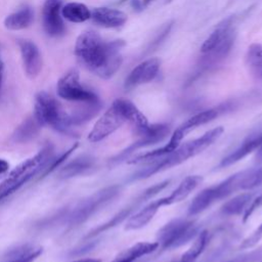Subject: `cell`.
Segmentation results:
<instances>
[{
  "instance_id": "obj_12",
  "label": "cell",
  "mask_w": 262,
  "mask_h": 262,
  "mask_svg": "<svg viewBox=\"0 0 262 262\" xmlns=\"http://www.w3.org/2000/svg\"><path fill=\"white\" fill-rule=\"evenodd\" d=\"M57 95L68 101L79 103L99 102L98 96L80 83L79 71L73 69L66 73L57 82Z\"/></svg>"
},
{
  "instance_id": "obj_34",
  "label": "cell",
  "mask_w": 262,
  "mask_h": 262,
  "mask_svg": "<svg viewBox=\"0 0 262 262\" xmlns=\"http://www.w3.org/2000/svg\"><path fill=\"white\" fill-rule=\"evenodd\" d=\"M260 207H262V192H261L258 196L254 198L253 201L251 202L250 206L248 207V209H247L246 212L244 213V221H247V220L250 218V216L253 214V212H254L256 209L260 208Z\"/></svg>"
},
{
  "instance_id": "obj_6",
  "label": "cell",
  "mask_w": 262,
  "mask_h": 262,
  "mask_svg": "<svg viewBox=\"0 0 262 262\" xmlns=\"http://www.w3.org/2000/svg\"><path fill=\"white\" fill-rule=\"evenodd\" d=\"M33 117L41 127H50L64 135L74 134L70 115L63 111L59 102L46 91H40L36 94Z\"/></svg>"
},
{
  "instance_id": "obj_4",
  "label": "cell",
  "mask_w": 262,
  "mask_h": 262,
  "mask_svg": "<svg viewBox=\"0 0 262 262\" xmlns=\"http://www.w3.org/2000/svg\"><path fill=\"white\" fill-rule=\"evenodd\" d=\"M122 189L121 185L113 184L93 192L91 195L81 200L67 214H60L62 222L67 224L69 229L80 226L98 211L114 202L121 194Z\"/></svg>"
},
{
  "instance_id": "obj_37",
  "label": "cell",
  "mask_w": 262,
  "mask_h": 262,
  "mask_svg": "<svg viewBox=\"0 0 262 262\" xmlns=\"http://www.w3.org/2000/svg\"><path fill=\"white\" fill-rule=\"evenodd\" d=\"M256 164H258V165L262 164V145L256 151Z\"/></svg>"
},
{
  "instance_id": "obj_41",
  "label": "cell",
  "mask_w": 262,
  "mask_h": 262,
  "mask_svg": "<svg viewBox=\"0 0 262 262\" xmlns=\"http://www.w3.org/2000/svg\"><path fill=\"white\" fill-rule=\"evenodd\" d=\"M170 1H172V0H167V2H170Z\"/></svg>"
},
{
  "instance_id": "obj_29",
  "label": "cell",
  "mask_w": 262,
  "mask_h": 262,
  "mask_svg": "<svg viewBox=\"0 0 262 262\" xmlns=\"http://www.w3.org/2000/svg\"><path fill=\"white\" fill-rule=\"evenodd\" d=\"M209 241V233L207 230H202L193 239L190 247L182 254L178 262H195L200 255L204 252Z\"/></svg>"
},
{
  "instance_id": "obj_20",
  "label": "cell",
  "mask_w": 262,
  "mask_h": 262,
  "mask_svg": "<svg viewBox=\"0 0 262 262\" xmlns=\"http://www.w3.org/2000/svg\"><path fill=\"white\" fill-rule=\"evenodd\" d=\"M202 182H203V177L201 175L186 176L184 179H182V181L178 184V186L171 191L169 195L164 196L167 206L184 201Z\"/></svg>"
},
{
  "instance_id": "obj_21",
  "label": "cell",
  "mask_w": 262,
  "mask_h": 262,
  "mask_svg": "<svg viewBox=\"0 0 262 262\" xmlns=\"http://www.w3.org/2000/svg\"><path fill=\"white\" fill-rule=\"evenodd\" d=\"M159 249L157 242H140L117 255L111 262H134L137 259L149 255Z\"/></svg>"
},
{
  "instance_id": "obj_17",
  "label": "cell",
  "mask_w": 262,
  "mask_h": 262,
  "mask_svg": "<svg viewBox=\"0 0 262 262\" xmlns=\"http://www.w3.org/2000/svg\"><path fill=\"white\" fill-rule=\"evenodd\" d=\"M164 206H167L164 196L142 206L129 219L126 220L124 227L125 230H137L146 226L152 220L159 210Z\"/></svg>"
},
{
  "instance_id": "obj_7",
  "label": "cell",
  "mask_w": 262,
  "mask_h": 262,
  "mask_svg": "<svg viewBox=\"0 0 262 262\" xmlns=\"http://www.w3.org/2000/svg\"><path fill=\"white\" fill-rule=\"evenodd\" d=\"M249 169L230 175L219 183L213 184L201 190L190 202L187 208V216L194 217L206 211L215 203L228 198L233 192L242 189V181Z\"/></svg>"
},
{
  "instance_id": "obj_33",
  "label": "cell",
  "mask_w": 262,
  "mask_h": 262,
  "mask_svg": "<svg viewBox=\"0 0 262 262\" xmlns=\"http://www.w3.org/2000/svg\"><path fill=\"white\" fill-rule=\"evenodd\" d=\"M261 259H262V248L258 250H254L247 254H243L241 256H236L234 258H231L223 262H257Z\"/></svg>"
},
{
  "instance_id": "obj_23",
  "label": "cell",
  "mask_w": 262,
  "mask_h": 262,
  "mask_svg": "<svg viewBox=\"0 0 262 262\" xmlns=\"http://www.w3.org/2000/svg\"><path fill=\"white\" fill-rule=\"evenodd\" d=\"M34 20V11L31 7L25 6L8 14L4 19V27L10 31H19L29 28Z\"/></svg>"
},
{
  "instance_id": "obj_1",
  "label": "cell",
  "mask_w": 262,
  "mask_h": 262,
  "mask_svg": "<svg viewBox=\"0 0 262 262\" xmlns=\"http://www.w3.org/2000/svg\"><path fill=\"white\" fill-rule=\"evenodd\" d=\"M123 40L104 41L96 32L86 31L76 40L75 54L80 61L101 79L112 78L120 69Z\"/></svg>"
},
{
  "instance_id": "obj_3",
  "label": "cell",
  "mask_w": 262,
  "mask_h": 262,
  "mask_svg": "<svg viewBox=\"0 0 262 262\" xmlns=\"http://www.w3.org/2000/svg\"><path fill=\"white\" fill-rule=\"evenodd\" d=\"M53 159V147L51 144L44 145L35 156L27 159L0 182V202L7 199L43 170Z\"/></svg>"
},
{
  "instance_id": "obj_5",
  "label": "cell",
  "mask_w": 262,
  "mask_h": 262,
  "mask_svg": "<svg viewBox=\"0 0 262 262\" xmlns=\"http://www.w3.org/2000/svg\"><path fill=\"white\" fill-rule=\"evenodd\" d=\"M235 39L233 17H227L219 23L201 46L204 67L215 66L223 60L231 50Z\"/></svg>"
},
{
  "instance_id": "obj_10",
  "label": "cell",
  "mask_w": 262,
  "mask_h": 262,
  "mask_svg": "<svg viewBox=\"0 0 262 262\" xmlns=\"http://www.w3.org/2000/svg\"><path fill=\"white\" fill-rule=\"evenodd\" d=\"M128 122L127 99L117 98L98 118L88 134L90 142H99Z\"/></svg>"
},
{
  "instance_id": "obj_22",
  "label": "cell",
  "mask_w": 262,
  "mask_h": 262,
  "mask_svg": "<svg viewBox=\"0 0 262 262\" xmlns=\"http://www.w3.org/2000/svg\"><path fill=\"white\" fill-rule=\"evenodd\" d=\"M220 114L219 108H209L203 112H200L190 118H188L186 121H184L182 124H180L176 130L183 136L185 137L188 133L191 131L195 130L200 126H203L205 124H208L215 120Z\"/></svg>"
},
{
  "instance_id": "obj_16",
  "label": "cell",
  "mask_w": 262,
  "mask_h": 262,
  "mask_svg": "<svg viewBox=\"0 0 262 262\" xmlns=\"http://www.w3.org/2000/svg\"><path fill=\"white\" fill-rule=\"evenodd\" d=\"M18 47L24 70L29 78H35L42 69V56L37 45L30 40H19Z\"/></svg>"
},
{
  "instance_id": "obj_38",
  "label": "cell",
  "mask_w": 262,
  "mask_h": 262,
  "mask_svg": "<svg viewBox=\"0 0 262 262\" xmlns=\"http://www.w3.org/2000/svg\"><path fill=\"white\" fill-rule=\"evenodd\" d=\"M70 262H101V260L95 259V258H84V259H78Z\"/></svg>"
},
{
  "instance_id": "obj_39",
  "label": "cell",
  "mask_w": 262,
  "mask_h": 262,
  "mask_svg": "<svg viewBox=\"0 0 262 262\" xmlns=\"http://www.w3.org/2000/svg\"><path fill=\"white\" fill-rule=\"evenodd\" d=\"M151 1H154V0H142V5H147V4H149Z\"/></svg>"
},
{
  "instance_id": "obj_11",
  "label": "cell",
  "mask_w": 262,
  "mask_h": 262,
  "mask_svg": "<svg viewBox=\"0 0 262 262\" xmlns=\"http://www.w3.org/2000/svg\"><path fill=\"white\" fill-rule=\"evenodd\" d=\"M170 134V127L166 124H150L146 129L137 133L138 139L131 143L128 147L123 149L108 161L110 167H116L122 163H126L137 150L157 144L163 141Z\"/></svg>"
},
{
  "instance_id": "obj_15",
  "label": "cell",
  "mask_w": 262,
  "mask_h": 262,
  "mask_svg": "<svg viewBox=\"0 0 262 262\" xmlns=\"http://www.w3.org/2000/svg\"><path fill=\"white\" fill-rule=\"evenodd\" d=\"M262 145V131H258L256 133H252L251 135L247 136L238 146H236L231 152H229L227 156H225L220 163L218 164L217 168L222 169L229 167L247 156H249L252 152H256L260 146Z\"/></svg>"
},
{
  "instance_id": "obj_26",
  "label": "cell",
  "mask_w": 262,
  "mask_h": 262,
  "mask_svg": "<svg viewBox=\"0 0 262 262\" xmlns=\"http://www.w3.org/2000/svg\"><path fill=\"white\" fill-rule=\"evenodd\" d=\"M245 61L252 76L262 82V44H251L246 52Z\"/></svg>"
},
{
  "instance_id": "obj_36",
  "label": "cell",
  "mask_w": 262,
  "mask_h": 262,
  "mask_svg": "<svg viewBox=\"0 0 262 262\" xmlns=\"http://www.w3.org/2000/svg\"><path fill=\"white\" fill-rule=\"evenodd\" d=\"M3 77H4V63L0 58V96H1L2 85H3Z\"/></svg>"
},
{
  "instance_id": "obj_9",
  "label": "cell",
  "mask_w": 262,
  "mask_h": 262,
  "mask_svg": "<svg viewBox=\"0 0 262 262\" xmlns=\"http://www.w3.org/2000/svg\"><path fill=\"white\" fill-rule=\"evenodd\" d=\"M170 182H171L170 179H166V180H163V181H161L157 184H154L152 186H149V187L145 188L139 194H137L136 198H134V200L131 201L126 207H124L121 211H119L117 214H115L108 221H106V222L100 224L99 226L93 228L92 230H90L85 235L84 239L94 238L95 236H97V235L116 227L117 225L121 224L122 222L126 221L136 211H138L143 206V204H145L148 200H150L151 198L157 195L159 192L164 190L167 186H169Z\"/></svg>"
},
{
  "instance_id": "obj_14",
  "label": "cell",
  "mask_w": 262,
  "mask_h": 262,
  "mask_svg": "<svg viewBox=\"0 0 262 262\" xmlns=\"http://www.w3.org/2000/svg\"><path fill=\"white\" fill-rule=\"evenodd\" d=\"M61 0H46L43 5V27L50 37H58L64 33L66 27L61 15Z\"/></svg>"
},
{
  "instance_id": "obj_30",
  "label": "cell",
  "mask_w": 262,
  "mask_h": 262,
  "mask_svg": "<svg viewBox=\"0 0 262 262\" xmlns=\"http://www.w3.org/2000/svg\"><path fill=\"white\" fill-rule=\"evenodd\" d=\"M262 184V165L257 168H249V171L242 181L243 190H251Z\"/></svg>"
},
{
  "instance_id": "obj_27",
  "label": "cell",
  "mask_w": 262,
  "mask_h": 262,
  "mask_svg": "<svg viewBox=\"0 0 262 262\" xmlns=\"http://www.w3.org/2000/svg\"><path fill=\"white\" fill-rule=\"evenodd\" d=\"M61 15L71 23L80 24L91 18V10L80 2H69L61 7Z\"/></svg>"
},
{
  "instance_id": "obj_32",
  "label": "cell",
  "mask_w": 262,
  "mask_h": 262,
  "mask_svg": "<svg viewBox=\"0 0 262 262\" xmlns=\"http://www.w3.org/2000/svg\"><path fill=\"white\" fill-rule=\"evenodd\" d=\"M262 239V223L249 235L247 236L239 245V248L242 250H247L254 248L258 243Z\"/></svg>"
},
{
  "instance_id": "obj_18",
  "label": "cell",
  "mask_w": 262,
  "mask_h": 262,
  "mask_svg": "<svg viewBox=\"0 0 262 262\" xmlns=\"http://www.w3.org/2000/svg\"><path fill=\"white\" fill-rule=\"evenodd\" d=\"M91 18L104 28H120L128 19L127 14L119 9L110 7H96L91 11Z\"/></svg>"
},
{
  "instance_id": "obj_25",
  "label": "cell",
  "mask_w": 262,
  "mask_h": 262,
  "mask_svg": "<svg viewBox=\"0 0 262 262\" xmlns=\"http://www.w3.org/2000/svg\"><path fill=\"white\" fill-rule=\"evenodd\" d=\"M43 252L40 246L23 245L9 251L5 262H34Z\"/></svg>"
},
{
  "instance_id": "obj_28",
  "label": "cell",
  "mask_w": 262,
  "mask_h": 262,
  "mask_svg": "<svg viewBox=\"0 0 262 262\" xmlns=\"http://www.w3.org/2000/svg\"><path fill=\"white\" fill-rule=\"evenodd\" d=\"M254 198H255V194L253 192H244L227 201L221 207L220 211L223 215H226V216L241 215L242 213L246 212V210L248 209V207L250 206Z\"/></svg>"
},
{
  "instance_id": "obj_24",
  "label": "cell",
  "mask_w": 262,
  "mask_h": 262,
  "mask_svg": "<svg viewBox=\"0 0 262 262\" xmlns=\"http://www.w3.org/2000/svg\"><path fill=\"white\" fill-rule=\"evenodd\" d=\"M40 128L41 126L34 117L27 118L16 127L11 135V140L15 143H27L37 137Z\"/></svg>"
},
{
  "instance_id": "obj_8",
  "label": "cell",
  "mask_w": 262,
  "mask_h": 262,
  "mask_svg": "<svg viewBox=\"0 0 262 262\" xmlns=\"http://www.w3.org/2000/svg\"><path fill=\"white\" fill-rule=\"evenodd\" d=\"M200 232V226L195 220L187 218H175L166 223L157 234L159 249L171 251L180 248L195 238Z\"/></svg>"
},
{
  "instance_id": "obj_35",
  "label": "cell",
  "mask_w": 262,
  "mask_h": 262,
  "mask_svg": "<svg viewBox=\"0 0 262 262\" xmlns=\"http://www.w3.org/2000/svg\"><path fill=\"white\" fill-rule=\"evenodd\" d=\"M8 169H9V163L4 159H0V175L6 173Z\"/></svg>"
},
{
  "instance_id": "obj_19",
  "label": "cell",
  "mask_w": 262,
  "mask_h": 262,
  "mask_svg": "<svg viewBox=\"0 0 262 262\" xmlns=\"http://www.w3.org/2000/svg\"><path fill=\"white\" fill-rule=\"evenodd\" d=\"M95 166V159L88 155H82L67 163L58 171V178L70 179L88 173Z\"/></svg>"
},
{
  "instance_id": "obj_2",
  "label": "cell",
  "mask_w": 262,
  "mask_h": 262,
  "mask_svg": "<svg viewBox=\"0 0 262 262\" xmlns=\"http://www.w3.org/2000/svg\"><path fill=\"white\" fill-rule=\"evenodd\" d=\"M224 129L222 126L215 127L207 132H205L202 136L196 137L192 140H189L183 144H180L175 150L170 152L169 155L149 162L144 168L138 169L130 176V181H137L146 179L155 174L161 173L163 171L169 170L175 166H178L190 158H194L200 155L204 150H206L209 146H211L215 141H217L221 135L223 134Z\"/></svg>"
},
{
  "instance_id": "obj_13",
  "label": "cell",
  "mask_w": 262,
  "mask_h": 262,
  "mask_svg": "<svg viewBox=\"0 0 262 262\" xmlns=\"http://www.w3.org/2000/svg\"><path fill=\"white\" fill-rule=\"evenodd\" d=\"M161 60L158 57H150L138 63L129 75L126 77L124 82V88L126 90L133 89L140 85L151 82L156 79L160 72Z\"/></svg>"
},
{
  "instance_id": "obj_31",
  "label": "cell",
  "mask_w": 262,
  "mask_h": 262,
  "mask_svg": "<svg viewBox=\"0 0 262 262\" xmlns=\"http://www.w3.org/2000/svg\"><path fill=\"white\" fill-rule=\"evenodd\" d=\"M78 143H74L69 149H67L66 151H63L59 157H57V158H54L53 157V159L51 160V162L48 164V166L43 170V172L40 174V177H39V179H41V178H43V177H45V176H47L48 174H50V173H52L53 171H55V170H57V168H59L66 161H67V159L72 155V152L78 147Z\"/></svg>"
},
{
  "instance_id": "obj_40",
  "label": "cell",
  "mask_w": 262,
  "mask_h": 262,
  "mask_svg": "<svg viewBox=\"0 0 262 262\" xmlns=\"http://www.w3.org/2000/svg\"><path fill=\"white\" fill-rule=\"evenodd\" d=\"M125 1H127V0H121V1H120V2H121V3H122V2H125Z\"/></svg>"
}]
</instances>
